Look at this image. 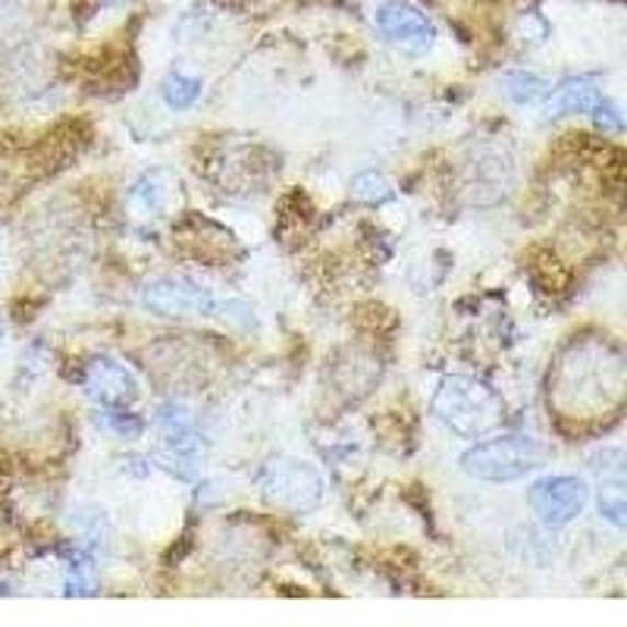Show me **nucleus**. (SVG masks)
<instances>
[{"mask_svg": "<svg viewBox=\"0 0 627 627\" xmlns=\"http://www.w3.org/2000/svg\"><path fill=\"white\" fill-rule=\"evenodd\" d=\"M433 408L458 436H468V440L483 436L502 424V402L495 399V392L470 377H448L436 389Z\"/></svg>", "mask_w": 627, "mask_h": 627, "instance_id": "f257e3e1", "label": "nucleus"}, {"mask_svg": "<svg viewBox=\"0 0 627 627\" xmlns=\"http://www.w3.org/2000/svg\"><path fill=\"white\" fill-rule=\"evenodd\" d=\"M543 446L527 440V436H499L490 443H480L470 452L461 455V470L477 477V480H490V483H512L543 465Z\"/></svg>", "mask_w": 627, "mask_h": 627, "instance_id": "f03ea898", "label": "nucleus"}, {"mask_svg": "<svg viewBox=\"0 0 627 627\" xmlns=\"http://www.w3.org/2000/svg\"><path fill=\"white\" fill-rule=\"evenodd\" d=\"M258 487L270 502L305 512L323 499V477L314 465H305L298 458H270L258 470Z\"/></svg>", "mask_w": 627, "mask_h": 627, "instance_id": "7ed1b4c3", "label": "nucleus"}, {"mask_svg": "<svg viewBox=\"0 0 627 627\" xmlns=\"http://www.w3.org/2000/svg\"><path fill=\"white\" fill-rule=\"evenodd\" d=\"M145 305L163 317H220L226 305L189 280H163L145 292Z\"/></svg>", "mask_w": 627, "mask_h": 627, "instance_id": "20e7f679", "label": "nucleus"}, {"mask_svg": "<svg viewBox=\"0 0 627 627\" xmlns=\"http://www.w3.org/2000/svg\"><path fill=\"white\" fill-rule=\"evenodd\" d=\"M377 25L392 45L404 47L408 54H424L436 42V25L430 23L424 10L404 3V0H386L377 10Z\"/></svg>", "mask_w": 627, "mask_h": 627, "instance_id": "39448f33", "label": "nucleus"}, {"mask_svg": "<svg viewBox=\"0 0 627 627\" xmlns=\"http://www.w3.org/2000/svg\"><path fill=\"white\" fill-rule=\"evenodd\" d=\"M586 505V483L581 477H543L531 487V509L546 524L561 527L581 515Z\"/></svg>", "mask_w": 627, "mask_h": 627, "instance_id": "423d86ee", "label": "nucleus"}, {"mask_svg": "<svg viewBox=\"0 0 627 627\" xmlns=\"http://www.w3.org/2000/svg\"><path fill=\"white\" fill-rule=\"evenodd\" d=\"M86 392L94 402L107 404L113 411H126L138 399V383L119 361L91 358L86 371Z\"/></svg>", "mask_w": 627, "mask_h": 627, "instance_id": "0eeeda50", "label": "nucleus"}, {"mask_svg": "<svg viewBox=\"0 0 627 627\" xmlns=\"http://www.w3.org/2000/svg\"><path fill=\"white\" fill-rule=\"evenodd\" d=\"M600 101H603V94L590 79H571L556 91H549V98L543 104H546V119H561L571 113H590Z\"/></svg>", "mask_w": 627, "mask_h": 627, "instance_id": "6e6552de", "label": "nucleus"}, {"mask_svg": "<svg viewBox=\"0 0 627 627\" xmlns=\"http://www.w3.org/2000/svg\"><path fill=\"white\" fill-rule=\"evenodd\" d=\"M505 91L517 104H543L549 98V86L539 76L524 72V69H515V72L505 76Z\"/></svg>", "mask_w": 627, "mask_h": 627, "instance_id": "1a4fd4ad", "label": "nucleus"}, {"mask_svg": "<svg viewBox=\"0 0 627 627\" xmlns=\"http://www.w3.org/2000/svg\"><path fill=\"white\" fill-rule=\"evenodd\" d=\"M64 596H98V578H94V565L89 552H79L69 559V574L64 583Z\"/></svg>", "mask_w": 627, "mask_h": 627, "instance_id": "9d476101", "label": "nucleus"}, {"mask_svg": "<svg viewBox=\"0 0 627 627\" xmlns=\"http://www.w3.org/2000/svg\"><path fill=\"white\" fill-rule=\"evenodd\" d=\"M163 98L173 111H185L192 107L198 98H202V82L195 76H182V72H173L167 82H163Z\"/></svg>", "mask_w": 627, "mask_h": 627, "instance_id": "9b49d317", "label": "nucleus"}, {"mask_svg": "<svg viewBox=\"0 0 627 627\" xmlns=\"http://www.w3.org/2000/svg\"><path fill=\"white\" fill-rule=\"evenodd\" d=\"M352 195H355L358 202L380 204L392 198V185L386 182L380 170H361L355 182H352Z\"/></svg>", "mask_w": 627, "mask_h": 627, "instance_id": "f8f14e48", "label": "nucleus"}, {"mask_svg": "<svg viewBox=\"0 0 627 627\" xmlns=\"http://www.w3.org/2000/svg\"><path fill=\"white\" fill-rule=\"evenodd\" d=\"M600 512L615 527H625V480L622 477H618V483H605L600 490Z\"/></svg>", "mask_w": 627, "mask_h": 627, "instance_id": "ddd939ff", "label": "nucleus"}, {"mask_svg": "<svg viewBox=\"0 0 627 627\" xmlns=\"http://www.w3.org/2000/svg\"><path fill=\"white\" fill-rule=\"evenodd\" d=\"M590 116H593V123H596L600 129H605V133H622V126H625V116L615 111V104H608L605 98L590 111Z\"/></svg>", "mask_w": 627, "mask_h": 627, "instance_id": "4468645a", "label": "nucleus"}, {"mask_svg": "<svg viewBox=\"0 0 627 627\" xmlns=\"http://www.w3.org/2000/svg\"><path fill=\"white\" fill-rule=\"evenodd\" d=\"M107 424H113L111 430L123 433V436H135V433H141V421H133V418H119V414H113V418H107Z\"/></svg>", "mask_w": 627, "mask_h": 627, "instance_id": "2eb2a0df", "label": "nucleus"}]
</instances>
